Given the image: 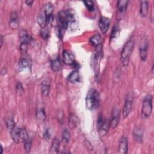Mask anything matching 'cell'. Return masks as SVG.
I'll use <instances>...</instances> for the list:
<instances>
[{
    "label": "cell",
    "mask_w": 154,
    "mask_h": 154,
    "mask_svg": "<svg viewBox=\"0 0 154 154\" xmlns=\"http://www.w3.org/2000/svg\"><path fill=\"white\" fill-rule=\"evenodd\" d=\"M100 96L98 91L94 88L90 89L86 96V107L90 110L97 109L99 106Z\"/></svg>",
    "instance_id": "obj_1"
},
{
    "label": "cell",
    "mask_w": 154,
    "mask_h": 154,
    "mask_svg": "<svg viewBox=\"0 0 154 154\" xmlns=\"http://www.w3.org/2000/svg\"><path fill=\"white\" fill-rule=\"evenodd\" d=\"M134 46V42L132 40H128L125 45L123 48V49L121 52V61L124 66L128 65L129 62L130 57L132 54L133 49Z\"/></svg>",
    "instance_id": "obj_2"
},
{
    "label": "cell",
    "mask_w": 154,
    "mask_h": 154,
    "mask_svg": "<svg viewBox=\"0 0 154 154\" xmlns=\"http://www.w3.org/2000/svg\"><path fill=\"white\" fill-rule=\"evenodd\" d=\"M152 100L153 97L152 95H147L142 103V109H141V115L144 118H147L151 116L153 109L152 105Z\"/></svg>",
    "instance_id": "obj_3"
},
{
    "label": "cell",
    "mask_w": 154,
    "mask_h": 154,
    "mask_svg": "<svg viewBox=\"0 0 154 154\" xmlns=\"http://www.w3.org/2000/svg\"><path fill=\"white\" fill-rule=\"evenodd\" d=\"M65 16L68 26L67 29L69 28H72V26L73 28V26H74L77 23V19L75 11L72 9H69L65 11Z\"/></svg>",
    "instance_id": "obj_4"
},
{
    "label": "cell",
    "mask_w": 154,
    "mask_h": 154,
    "mask_svg": "<svg viewBox=\"0 0 154 154\" xmlns=\"http://www.w3.org/2000/svg\"><path fill=\"white\" fill-rule=\"evenodd\" d=\"M128 1L127 0H119L117 2V18L119 20H121L126 12V10L128 6Z\"/></svg>",
    "instance_id": "obj_5"
},
{
    "label": "cell",
    "mask_w": 154,
    "mask_h": 154,
    "mask_svg": "<svg viewBox=\"0 0 154 154\" xmlns=\"http://www.w3.org/2000/svg\"><path fill=\"white\" fill-rule=\"evenodd\" d=\"M110 25V19L105 16H102L100 17L99 22V27L100 31L105 34L107 32Z\"/></svg>",
    "instance_id": "obj_6"
},
{
    "label": "cell",
    "mask_w": 154,
    "mask_h": 154,
    "mask_svg": "<svg viewBox=\"0 0 154 154\" xmlns=\"http://www.w3.org/2000/svg\"><path fill=\"white\" fill-rule=\"evenodd\" d=\"M53 10H54V7L51 3L49 2L46 4L44 13L46 19V24L51 23L53 20V16H52Z\"/></svg>",
    "instance_id": "obj_7"
},
{
    "label": "cell",
    "mask_w": 154,
    "mask_h": 154,
    "mask_svg": "<svg viewBox=\"0 0 154 154\" xmlns=\"http://www.w3.org/2000/svg\"><path fill=\"white\" fill-rule=\"evenodd\" d=\"M128 140L127 138L125 137H122L119 143L118 150L120 153L122 154H126L128 152Z\"/></svg>",
    "instance_id": "obj_8"
},
{
    "label": "cell",
    "mask_w": 154,
    "mask_h": 154,
    "mask_svg": "<svg viewBox=\"0 0 154 154\" xmlns=\"http://www.w3.org/2000/svg\"><path fill=\"white\" fill-rule=\"evenodd\" d=\"M132 103L133 102L132 99L129 98H127L125 100L123 108V111H122L123 118H126L131 112L132 108Z\"/></svg>",
    "instance_id": "obj_9"
},
{
    "label": "cell",
    "mask_w": 154,
    "mask_h": 154,
    "mask_svg": "<svg viewBox=\"0 0 154 154\" xmlns=\"http://www.w3.org/2000/svg\"><path fill=\"white\" fill-rule=\"evenodd\" d=\"M119 116H120V113H119V109L117 108L114 109L112 114L111 120L109 122L110 127L112 129L116 128L117 127V126L118 125V123L119 122V119H120Z\"/></svg>",
    "instance_id": "obj_10"
},
{
    "label": "cell",
    "mask_w": 154,
    "mask_h": 154,
    "mask_svg": "<svg viewBox=\"0 0 154 154\" xmlns=\"http://www.w3.org/2000/svg\"><path fill=\"white\" fill-rule=\"evenodd\" d=\"M63 61L67 65H72L75 63V57L73 55L67 51H64L63 52Z\"/></svg>",
    "instance_id": "obj_11"
},
{
    "label": "cell",
    "mask_w": 154,
    "mask_h": 154,
    "mask_svg": "<svg viewBox=\"0 0 154 154\" xmlns=\"http://www.w3.org/2000/svg\"><path fill=\"white\" fill-rule=\"evenodd\" d=\"M9 26L12 29H16L19 26L18 17L16 12H13L10 15Z\"/></svg>",
    "instance_id": "obj_12"
},
{
    "label": "cell",
    "mask_w": 154,
    "mask_h": 154,
    "mask_svg": "<svg viewBox=\"0 0 154 154\" xmlns=\"http://www.w3.org/2000/svg\"><path fill=\"white\" fill-rule=\"evenodd\" d=\"M110 128L109 121L108 119L103 121V123L100 127L98 129V132L100 136H105L108 132L109 129Z\"/></svg>",
    "instance_id": "obj_13"
},
{
    "label": "cell",
    "mask_w": 154,
    "mask_h": 154,
    "mask_svg": "<svg viewBox=\"0 0 154 154\" xmlns=\"http://www.w3.org/2000/svg\"><path fill=\"white\" fill-rule=\"evenodd\" d=\"M79 124V118L74 114H70L69 117V126L71 129L76 128Z\"/></svg>",
    "instance_id": "obj_14"
},
{
    "label": "cell",
    "mask_w": 154,
    "mask_h": 154,
    "mask_svg": "<svg viewBox=\"0 0 154 154\" xmlns=\"http://www.w3.org/2000/svg\"><path fill=\"white\" fill-rule=\"evenodd\" d=\"M20 128H19L16 126H15L13 129H11L10 132L11 135V137L14 142L16 143H18L20 140Z\"/></svg>",
    "instance_id": "obj_15"
},
{
    "label": "cell",
    "mask_w": 154,
    "mask_h": 154,
    "mask_svg": "<svg viewBox=\"0 0 154 154\" xmlns=\"http://www.w3.org/2000/svg\"><path fill=\"white\" fill-rule=\"evenodd\" d=\"M60 146V141L58 138L55 137L52 141L51 146L50 147L49 153L51 154L57 153L58 152Z\"/></svg>",
    "instance_id": "obj_16"
},
{
    "label": "cell",
    "mask_w": 154,
    "mask_h": 154,
    "mask_svg": "<svg viewBox=\"0 0 154 154\" xmlns=\"http://www.w3.org/2000/svg\"><path fill=\"white\" fill-rule=\"evenodd\" d=\"M148 2L146 1H141L140 2V13L142 17H146L148 13Z\"/></svg>",
    "instance_id": "obj_17"
},
{
    "label": "cell",
    "mask_w": 154,
    "mask_h": 154,
    "mask_svg": "<svg viewBox=\"0 0 154 154\" xmlns=\"http://www.w3.org/2000/svg\"><path fill=\"white\" fill-rule=\"evenodd\" d=\"M140 57L142 61H144L146 60L147 55V43H143L141 45L140 49Z\"/></svg>",
    "instance_id": "obj_18"
},
{
    "label": "cell",
    "mask_w": 154,
    "mask_h": 154,
    "mask_svg": "<svg viewBox=\"0 0 154 154\" xmlns=\"http://www.w3.org/2000/svg\"><path fill=\"white\" fill-rule=\"evenodd\" d=\"M67 80L71 83H75L79 81V74L77 70L72 72L67 76Z\"/></svg>",
    "instance_id": "obj_19"
},
{
    "label": "cell",
    "mask_w": 154,
    "mask_h": 154,
    "mask_svg": "<svg viewBox=\"0 0 154 154\" xmlns=\"http://www.w3.org/2000/svg\"><path fill=\"white\" fill-rule=\"evenodd\" d=\"M143 131L138 128V127H135L133 131V135L134 137L135 138V140L140 143L143 140Z\"/></svg>",
    "instance_id": "obj_20"
},
{
    "label": "cell",
    "mask_w": 154,
    "mask_h": 154,
    "mask_svg": "<svg viewBox=\"0 0 154 154\" xmlns=\"http://www.w3.org/2000/svg\"><path fill=\"white\" fill-rule=\"evenodd\" d=\"M51 67L53 71L58 72L61 68V64L58 57L54 59L51 63Z\"/></svg>",
    "instance_id": "obj_21"
},
{
    "label": "cell",
    "mask_w": 154,
    "mask_h": 154,
    "mask_svg": "<svg viewBox=\"0 0 154 154\" xmlns=\"http://www.w3.org/2000/svg\"><path fill=\"white\" fill-rule=\"evenodd\" d=\"M20 42H26L29 43L32 42V38L25 31H22L20 34Z\"/></svg>",
    "instance_id": "obj_22"
},
{
    "label": "cell",
    "mask_w": 154,
    "mask_h": 154,
    "mask_svg": "<svg viewBox=\"0 0 154 154\" xmlns=\"http://www.w3.org/2000/svg\"><path fill=\"white\" fill-rule=\"evenodd\" d=\"M49 84L47 81H43L41 85V93L43 96L48 97L49 93Z\"/></svg>",
    "instance_id": "obj_23"
},
{
    "label": "cell",
    "mask_w": 154,
    "mask_h": 154,
    "mask_svg": "<svg viewBox=\"0 0 154 154\" xmlns=\"http://www.w3.org/2000/svg\"><path fill=\"white\" fill-rule=\"evenodd\" d=\"M90 43L93 45H94L96 46H99L100 43H101V42H102V37L101 36L98 34H94L93 35V36H91L90 38Z\"/></svg>",
    "instance_id": "obj_24"
},
{
    "label": "cell",
    "mask_w": 154,
    "mask_h": 154,
    "mask_svg": "<svg viewBox=\"0 0 154 154\" xmlns=\"http://www.w3.org/2000/svg\"><path fill=\"white\" fill-rule=\"evenodd\" d=\"M31 65V62L29 59L27 58L26 57L23 58L19 61V66L22 69H25L30 67Z\"/></svg>",
    "instance_id": "obj_25"
},
{
    "label": "cell",
    "mask_w": 154,
    "mask_h": 154,
    "mask_svg": "<svg viewBox=\"0 0 154 154\" xmlns=\"http://www.w3.org/2000/svg\"><path fill=\"white\" fill-rule=\"evenodd\" d=\"M61 138H62V141L64 143L66 144V143H69V141H70V132L67 129H64L62 132Z\"/></svg>",
    "instance_id": "obj_26"
},
{
    "label": "cell",
    "mask_w": 154,
    "mask_h": 154,
    "mask_svg": "<svg viewBox=\"0 0 154 154\" xmlns=\"http://www.w3.org/2000/svg\"><path fill=\"white\" fill-rule=\"evenodd\" d=\"M40 35L41 36V37L44 39V40H46L49 38V29L45 26L43 28H42L40 31Z\"/></svg>",
    "instance_id": "obj_27"
},
{
    "label": "cell",
    "mask_w": 154,
    "mask_h": 154,
    "mask_svg": "<svg viewBox=\"0 0 154 154\" xmlns=\"http://www.w3.org/2000/svg\"><path fill=\"white\" fill-rule=\"evenodd\" d=\"M37 21H38V24L40 25V26L42 28H43V27L46 26V16H45L44 13L43 14H40L38 17Z\"/></svg>",
    "instance_id": "obj_28"
},
{
    "label": "cell",
    "mask_w": 154,
    "mask_h": 154,
    "mask_svg": "<svg viewBox=\"0 0 154 154\" xmlns=\"http://www.w3.org/2000/svg\"><path fill=\"white\" fill-rule=\"evenodd\" d=\"M36 117L37 119L40 121H45L46 119V114L44 111L43 109H39L37 110L36 113Z\"/></svg>",
    "instance_id": "obj_29"
},
{
    "label": "cell",
    "mask_w": 154,
    "mask_h": 154,
    "mask_svg": "<svg viewBox=\"0 0 154 154\" xmlns=\"http://www.w3.org/2000/svg\"><path fill=\"white\" fill-rule=\"evenodd\" d=\"M6 125H7V128L8 129L9 132L16 126L15 122L12 118H8L6 120Z\"/></svg>",
    "instance_id": "obj_30"
},
{
    "label": "cell",
    "mask_w": 154,
    "mask_h": 154,
    "mask_svg": "<svg viewBox=\"0 0 154 154\" xmlns=\"http://www.w3.org/2000/svg\"><path fill=\"white\" fill-rule=\"evenodd\" d=\"M20 140L23 142H24L26 140L29 139L28 133H27L25 129H23V128H20Z\"/></svg>",
    "instance_id": "obj_31"
},
{
    "label": "cell",
    "mask_w": 154,
    "mask_h": 154,
    "mask_svg": "<svg viewBox=\"0 0 154 154\" xmlns=\"http://www.w3.org/2000/svg\"><path fill=\"white\" fill-rule=\"evenodd\" d=\"M28 44L29 43H26V42H20L19 49H20V51L22 54H25L27 52L28 48Z\"/></svg>",
    "instance_id": "obj_32"
},
{
    "label": "cell",
    "mask_w": 154,
    "mask_h": 154,
    "mask_svg": "<svg viewBox=\"0 0 154 154\" xmlns=\"http://www.w3.org/2000/svg\"><path fill=\"white\" fill-rule=\"evenodd\" d=\"M24 143V148L25 150H26V152H29L31 149V146H32V141L31 140H30L29 138L26 140V141H25L23 142Z\"/></svg>",
    "instance_id": "obj_33"
},
{
    "label": "cell",
    "mask_w": 154,
    "mask_h": 154,
    "mask_svg": "<svg viewBox=\"0 0 154 154\" xmlns=\"http://www.w3.org/2000/svg\"><path fill=\"white\" fill-rule=\"evenodd\" d=\"M85 6L90 11H93L94 10V4L92 1H83Z\"/></svg>",
    "instance_id": "obj_34"
},
{
    "label": "cell",
    "mask_w": 154,
    "mask_h": 154,
    "mask_svg": "<svg viewBox=\"0 0 154 154\" xmlns=\"http://www.w3.org/2000/svg\"><path fill=\"white\" fill-rule=\"evenodd\" d=\"M119 34V30H118V28L117 26H114L112 29L111 34V37L110 38L112 39L113 38H115L117 37V35Z\"/></svg>",
    "instance_id": "obj_35"
},
{
    "label": "cell",
    "mask_w": 154,
    "mask_h": 154,
    "mask_svg": "<svg viewBox=\"0 0 154 154\" xmlns=\"http://www.w3.org/2000/svg\"><path fill=\"white\" fill-rule=\"evenodd\" d=\"M102 123H103V119H102V115L99 114V116H98V118H97V129L100 127V126L102 125Z\"/></svg>",
    "instance_id": "obj_36"
},
{
    "label": "cell",
    "mask_w": 154,
    "mask_h": 154,
    "mask_svg": "<svg viewBox=\"0 0 154 154\" xmlns=\"http://www.w3.org/2000/svg\"><path fill=\"white\" fill-rule=\"evenodd\" d=\"M43 138L45 140H48L50 138V133H49V131L48 129H47L43 134Z\"/></svg>",
    "instance_id": "obj_37"
},
{
    "label": "cell",
    "mask_w": 154,
    "mask_h": 154,
    "mask_svg": "<svg viewBox=\"0 0 154 154\" xmlns=\"http://www.w3.org/2000/svg\"><path fill=\"white\" fill-rule=\"evenodd\" d=\"M16 88H17V90H18V91H22V92H23V88L22 85V84H21L20 82H18L17 83Z\"/></svg>",
    "instance_id": "obj_38"
},
{
    "label": "cell",
    "mask_w": 154,
    "mask_h": 154,
    "mask_svg": "<svg viewBox=\"0 0 154 154\" xmlns=\"http://www.w3.org/2000/svg\"><path fill=\"white\" fill-rule=\"evenodd\" d=\"M34 2V1H25V3L26 4V5H29V6H31L32 4V3Z\"/></svg>",
    "instance_id": "obj_39"
},
{
    "label": "cell",
    "mask_w": 154,
    "mask_h": 154,
    "mask_svg": "<svg viewBox=\"0 0 154 154\" xmlns=\"http://www.w3.org/2000/svg\"><path fill=\"white\" fill-rule=\"evenodd\" d=\"M6 72H7V70H6L5 68H3V69L1 70V75H5V74L6 73Z\"/></svg>",
    "instance_id": "obj_40"
},
{
    "label": "cell",
    "mask_w": 154,
    "mask_h": 154,
    "mask_svg": "<svg viewBox=\"0 0 154 154\" xmlns=\"http://www.w3.org/2000/svg\"><path fill=\"white\" fill-rule=\"evenodd\" d=\"M3 44V37L2 35H1V47L2 46Z\"/></svg>",
    "instance_id": "obj_41"
}]
</instances>
